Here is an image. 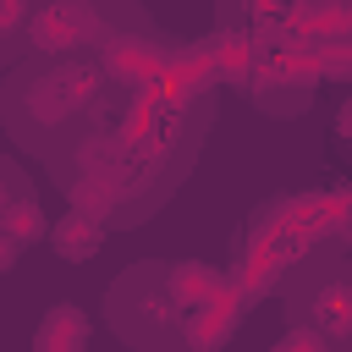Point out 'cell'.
Instances as JSON below:
<instances>
[{"mask_svg": "<svg viewBox=\"0 0 352 352\" xmlns=\"http://www.w3.org/2000/svg\"><path fill=\"white\" fill-rule=\"evenodd\" d=\"M0 231H6L16 248H22V242H38V236H44V209H38L33 198H16V204L0 214Z\"/></svg>", "mask_w": 352, "mask_h": 352, "instance_id": "obj_1", "label": "cell"}, {"mask_svg": "<svg viewBox=\"0 0 352 352\" xmlns=\"http://www.w3.org/2000/svg\"><path fill=\"white\" fill-rule=\"evenodd\" d=\"M55 248H60L66 258H82V253H94V248H99V226H88L82 214H72V220L55 231Z\"/></svg>", "mask_w": 352, "mask_h": 352, "instance_id": "obj_2", "label": "cell"}, {"mask_svg": "<svg viewBox=\"0 0 352 352\" xmlns=\"http://www.w3.org/2000/svg\"><path fill=\"white\" fill-rule=\"evenodd\" d=\"M11 264H16V242L0 231V270H11Z\"/></svg>", "mask_w": 352, "mask_h": 352, "instance_id": "obj_3", "label": "cell"}]
</instances>
